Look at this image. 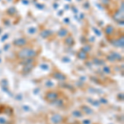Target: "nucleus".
<instances>
[{"mask_svg":"<svg viewBox=\"0 0 124 124\" xmlns=\"http://www.w3.org/2000/svg\"><path fill=\"white\" fill-rule=\"evenodd\" d=\"M38 52L36 50L32 48H23L20 50L17 54V56L18 59L21 60H25V59H34L36 56H37Z\"/></svg>","mask_w":124,"mask_h":124,"instance_id":"f257e3e1","label":"nucleus"},{"mask_svg":"<svg viewBox=\"0 0 124 124\" xmlns=\"http://www.w3.org/2000/svg\"><path fill=\"white\" fill-rule=\"evenodd\" d=\"M59 93L56 91H53V90H51V91H49L47 92L46 94V97H45V99L47 101V102L49 103H53L55 102V100H57V99H59Z\"/></svg>","mask_w":124,"mask_h":124,"instance_id":"f03ea898","label":"nucleus"},{"mask_svg":"<svg viewBox=\"0 0 124 124\" xmlns=\"http://www.w3.org/2000/svg\"><path fill=\"white\" fill-rule=\"evenodd\" d=\"M50 121L53 124H60L63 122V117L60 114H55L51 117Z\"/></svg>","mask_w":124,"mask_h":124,"instance_id":"7ed1b4c3","label":"nucleus"},{"mask_svg":"<svg viewBox=\"0 0 124 124\" xmlns=\"http://www.w3.org/2000/svg\"><path fill=\"white\" fill-rule=\"evenodd\" d=\"M52 77L55 79L56 80H59V81H64V80H66V79H67L66 76L64 75L63 73L60 72V71H56V72L54 73Z\"/></svg>","mask_w":124,"mask_h":124,"instance_id":"20e7f679","label":"nucleus"},{"mask_svg":"<svg viewBox=\"0 0 124 124\" xmlns=\"http://www.w3.org/2000/svg\"><path fill=\"white\" fill-rule=\"evenodd\" d=\"M27 41L25 38H19V39H17L13 41V45L17 47H22L24 46L25 45H27Z\"/></svg>","mask_w":124,"mask_h":124,"instance_id":"39448f33","label":"nucleus"},{"mask_svg":"<svg viewBox=\"0 0 124 124\" xmlns=\"http://www.w3.org/2000/svg\"><path fill=\"white\" fill-rule=\"evenodd\" d=\"M81 109H82V111H83L84 113H85V114L89 115V114H91V113H93V110L90 109V108H89L88 106L83 105L81 107Z\"/></svg>","mask_w":124,"mask_h":124,"instance_id":"423d86ee","label":"nucleus"},{"mask_svg":"<svg viewBox=\"0 0 124 124\" xmlns=\"http://www.w3.org/2000/svg\"><path fill=\"white\" fill-rule=\"evenodd\" d=\"M73 116L74 117H76V118H81L83 117V113H82L80 110H75L72 113Z\"/></svg>","mask_w":124,"mask_h":124,"instance_id":"0eeeda50","label":"nucleus"},{"mask_svg":"<svg viewBox=\"0 0 124 124\" xmlns=\"http://www.w3.org/2000/svg\"><path fill=\"white\" fill-rule=\"evenodd\" d=\"M65 43L67 45H69V46H72V45H74V39H73L71 36H68L65 40Z\"/></svg>","mask_w":124,"mask_h":124,"instance_id":"6e6552de","label":"nucleus"},{"mask_svg":"<svg viewBox=\"0 0 124 124\" xmlns=\"http://www.w3.org/2000/svg\"><path fill=\"white\" fill-rule=\"evenodd\" d=\"M87 54L85 53L84 50H82V51H79V54H78V56H79V58H80L81 60H84V59H86L87 58Z\"/></svg>","mask_w":124,"mask_h":124,"instance_id":"1a4fd4ad","label":"nucleus"},{"mask_svg":"<svg viewBox=\"0 0 124 124\" xmlns=\"http://www.w3.org/2000/svg\"><path fill=\"white\" fill-rule=\"evenodd\" d=\"M67 34H68V31H67V30H66L65 28L60 29V31L58 32V35H59L60 36H65Z\"/></svg>","mask_w":124,"mask_h":124,"instance_id":"9d476101","label":"nucleus"},{"mask_svg":"<svg viewBox=\"0 0 124 124\" xmlns=\"http://www.w3.org/2000/svg\"><path fill=\"white\" fill-rule=\"evenodd\" d=\"M113 31V28L112 26H109V27H106V33H107L108 35H110Z\"/></svg>","mask_w":124,"mask_h":124,"instance_id":"9b49d317","label":"nucleus"},{"mask_svg":"<svg viewBox=\"0 0 124 124\" xmlns=\"http://www.w3.org/2000/svg\"><path fill=\"white\" fill-rule=\"evenodd\" d=\"M104 70L105 71L106 73H108V74H109L110 73V69H109V67H105L104 69Z\"/></svg>","mask_w":124,"mask_h":124,"instance_id":"f8f14e48","label":"nucleus"},{"mask_svg":"<svg viewBox=\"0 0 124 124\" xmlns=\"http://www.w3.org/2000/svg\"><path fill=\"white\" fill-rule=\"evenodd\" d=\"M82 123L83 124H90L91 123H90L89 120H84V121L82 122Z\"/></svg>","mask_w":124,"mask_h":124,"instance_id":"ddd939ff","label":"nucleus"}]
</instances>
